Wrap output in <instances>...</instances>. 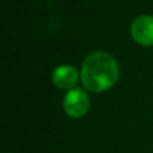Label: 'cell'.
Wrapping results in <instances>:
<instances>
[{"label":"cell","mask_w":153,"mask_h":153,"mask_svg":"<svg viewBox=\"0 0 153 153\" xmlns=\"http://www.w3.org/2000/svg\"><path fill=\"white\" fill-rule=\"evenodd\" d=\"M120 67L116 58L105 51H95L85 59L81 81L85 89L93 93L106 91L118 81Z\"/></svg>","instance_id":"1"},{"label":"cell","mask_w":153,"mask_h":153,"mask_svg":"<svg viewBox=\"0 0 153 153\" xmlns=\"http://www.w3.org/2000/svg\"><path fill=\"white\" fill-rule=\"evenodd\" d=\"M78 71L73 66H69V65L56 67L53 73V83L56 87L63 90H71L78 82Z\"/></svg>","instance_id":"4"},{"label":"cell","mask_w":153,"mask_h":153,"mask_svg":"<svg viewBox=\"0 0 153 153\" xmlns=\"http://www.w3.org/2000/svg\"><path fill=\"white\" fill-rule=\"evenodd\" d=\"M130 34L136 43L145 47L153 46V16L141 15L133 20L130 26Z\"/></svg>","instance_id":"3"},{"label":"cell","mask_w":153,"mask_h":153,"mask_svg":"<svg viewBox=\"0 0 153 153\" xmlns=\"http://www.w3.org/2000/svg\"><path fill=\"white\" fill-rule=\"evenodd\" d=\"M90 108V100L86 91L82 89H71L67 91L63 100V109L71 118H81Z\"/></svg>","instance_id":"2"}]
</instances>
